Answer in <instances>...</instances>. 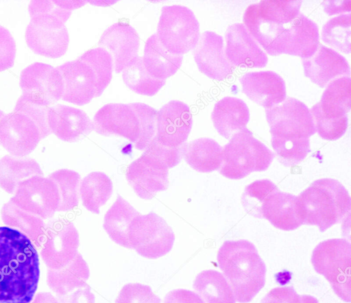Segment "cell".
Returning <instances> with one entry per match:
<instances>
[{
  "instance_id": "60d3db41",
  "label": "cell",
  "mask_w": 351,
  "mask_h": 303,
  "mask_svg": "<svg viewBox=\"0 0 351 303\" xmlns=\"http://www.w3.org/2000/svg\"><path fill=\"white\" fill-rule=\"evenodd\" d=\"M277 191V186L268 179L258 180L250 184L241 197L245 210L253 217L262 219V206L265 200Z\"/></svg>"
},
{
  "instance_id": "8992f818",
  "label": "cell",
  "mask_w": 351,
  "mask_h": 303,
  "mask_svg": "<svg viewBox=\"0 0 351 303\" xmlns=\"http://www.w3.org/2000/svg\"><path fill=\"white\" fill-rule=\"evenodd\" d=\"M222 149L223 162L219 171L232 180L243 178L254 171L267 170L275 156L247 128L232 135Z\"/></svg>"
},
{
  "instance_id": "836d02e7",
  "label": "cell",
  "mask_w": 351,
  "mask_h": 303,
  "mask_svg": "<svg viewBox=\"0 0 351 303\" xmlns=\"http://www.w3.org/2000/svg\"><path fill=\"white\" fill-rule=\"evenodd\" d=\"M193 287L205 303H236L230 284L217 271H201L193 281Z\"/></svg>"
},
{
  "instance_id": "484cf974",
  "label": "cell",
  "mask_w": 351,
  "mask_h": 303,
  "mask_svg": "<svg viewBox=\"0 0 351 303\" xmlns=\"http://www.w3.org/2000/svg\"><path fill=\"white\" fill-rule=\"evenodd\" d=\"M262 217L276 228L291 231L304 224V213L298 196L278 190L265 200Z\"/></svg>"
},
{
  "instance_id": "4fadbf2b",
  "label": "cell",
  "mask_w": 351,
  "mask_h": 303,
  "mask_svg": "<svg viewBox=\"0 0 351 303\" xmlns=\"http://www.w3.org/2000/svg\"><path fill=\"white\" fill-rule=\"evenodd\" d=\"M10 201L20 208L46 219L51 218L57 211L60 196L52 180L43 175H34L19 184Z\"/></svg>"
},
{
  "instance_id": "b9f144b4",
  "label": "cell",
  "mask_w": 351,
  "mask_h": 303,
  "mask_svg": "<svg viewBox=\"0 0 351 303\" xmlns=\"http://www.w3.org/2000/svg\"><path fill=\"white\" fill-rule=\"evenodd\" d=\"M130 104L138 117L141 126L140 138L134 147L144 150L156 136L157 110L143 103Z\"/></svg>"
},
{
  "instance_id": "c3c4849f",
  "label": "cell",
  "mask_w": 351,
  "mask_h": 303,
  "mask_svg": "<svg viewBox=\"0 0 351 303\" xmlns=\"http://www.w3.org/2000/svg\"><path fill=\"white\" fill-rule=\"evenodd\" d=\"M56 298L58 303H95V295L91 292L88 284L67 294L57 295Z\"/></svg>"
},
{
  "instance_id": "52a82bcc",
  "label": "cell",
  "mask_w": 351,
  "mask_h": 303,
  "mask_svg": "<svg viewBox=\"0 0 351 303\" xmlns=\"http://www.w3.org/2000/svg\"><path fill=\"white\" fill-rule=\"evenodd\" d=\"M311 263L315 271L326 278L337 296L350 302V243L344 239L322 241L313 251Z\"/></svg>"
},
{
  "instance_id": "d590c367",
  "label": "cell",
  "mask_w": 351,
  "mask_h": 303,
  "mask_svg": "<svg viewBox=\"0 0 351 303\" xmlns=\"http://www.w3.org/2000/svg\"><path fill=\"white\" fill-rule=\"evenodd\" d=\"M113 186L110 178L104 172L93 171L81 181L80 195L83 206L95 214L104 205L112 193Z\"/></svg>"
},
{
  "instance_id": "7402d4cb",
  "label": "cell",
  "mask_w": 351,
  "mask_h": 303,
  "mask_svg": "<svg viewBox=\"0 0 351 303\" xmlns=\"http://www.w3.org/2000/svg\"><path fill=\"white\" fill-rule=\"evenodd\" d=\"M57 69L64 82V101L83 106L96 97V77L91 67L77 58L66 62Z\"/></svg>"
},
{
  "instance_id": "6da1fadb",
  "label": "cell",
  "mask_w": 351,
  "mask_h": 303,
  "mask_svg": "<svg viewBox=\"0 0 351 303\" xmlns=\"http://www.w3.org/2000/svg\"><path fill=\"white\" fill-rule=\"evenodd\" d=\"M40 277L39 258L21 231L0 227V303H29Z\"/></svg>"
},
{
  "instance_id": "4dcf8cb0",
  "label": "cell",
  "mask_w": 351,
  "mask_h": 303,
  "mask_svg": "<svg viewBox=\"0 0 351 303\" xmlns=\"http://www.w3.org/2000/svg\"><path fill=\"white\" fill-rule=\"evenodd\" d=\"M89 276L88 266L82 254L77 252L75 258L65 267L58 269H48L47 283L57 295H63L86 287Z\"/></svg>"
},
{
  "instance_id": "816d5d0a",
  "label": "cell",
  "mask_w": 351,
  "mask_h": 303,
  "mask_svg": "<svg viewBox=\"0 0 351 303\" xmlns=\"http://www.w3.org/2000/svg\"><path fill=\"white\" fill-rule=\"evenodd\" d=\"M31 303H58V301L51 293L40 292Z\"/></svg>"
},
{
  "instance_id": "bcb514c9",
  "label": "cell",
  "mask_w": 351,
  "mask_h": 303,
  "mask_svg": "<svg viewBox=\"0 0 351 303\" xmlns=\"http://www.w3.org/2000/svg\"><path fill=\"white\" fill-rule=\"evenodd\" d=\"M182 145L176 148H169L162 146L154 137L144 152L153 154L163 160L169 169L180 162L182 158Z\"/></svg>"
},
{
  "instance_id": "277c9868",
  "label": "cell",
  "mask_w": 351,
  "mask_h": 303,
  "mask_svg": "<svg viewBox=\"0 0 351 303\" xmlns=\"http://www.w3.org/2000/svg\"><path fill=\"white\" fill-rule=\"evenodd\" d=\"M298 197L304 213V224L316 226L321 232L341 222L350 211V196L335 179L317 180Z\"/></svg>"
},
{
  "instance_id": "d6986e66",
  "label": "cell",
  "mask_w": 351,
  "mask_h": 303,
  "mask_svg": "<svg viewBox=\"0 0 351 303\" xmlns=\"http://www.w3.org/2000/svg\"><path fill=\"white\" fill-rule=\"evenodd\" d=\"M226 40V56L234 66L262 68L267 64L266 53L243 24L230 25Z\"/></svg>"
},
{
  "instance_id": "8fae6325",
  "label": "cell",
  "mask_w": 351,
  "mask_h": 303,
  "mask_svg": "<svg viewBox=\"0 0 351 303\" xmlns=\"http://www.w3.org/2000/svg\"><path fill=\"white\" fill-rule=\"evenodd\" d=\"M79 245V234L71 221L51 219L45 224L40 256L49 269H58L75 258Z\"/></svg>"
},
{
  "instance_id": "ffe728a7",
  "label": "cell",
  "mask_w": 351,
  "mask_h": 303,
  "mask_svg": "<svg viewBox=\"0 0 351 303\" xmlns=\"http://www.w3.org/2000/svg\"><path fill=\"white\" fill-rule=\"evenodd\" d=\"M193 57L199 70L208 77L223 80L234 71V66L226 56L221 36L204 32L193 49Z\"/></svg>"
},
{
  "instance_id": "f907efd6",
  "label": "cell",
  "mask_w": 351,
  "mask_h": 303,
  "mask_svg": "<svg viewBox=\"0 0 351 303\" xmlns=\"http://www.w3.org/2000/svg\"><path fill=\"white\" fill-rule=\"evenodd\" d=\"M323 3L324 5V10L329 15L342 13V12L346 10V8L350 10V1H326Z\"/></svg>"
},
{
  "instance_id": "8d00e7d4",
  "label": "cell",
  "mask_w": 351,
  "mask_h": 303,
  "mask_svg": "<svg viewBox=\"0 0 351 303\" xmlns=\"http://www.w3.org/2000/svg\"><path fill=\"white\" fill-rule=\"evenodd\" d=\"M123 80L134 92L147 96H153L165 85L166 80L153 77L146 71L143 57L136 56L123 70Z\"/></svg>"
},
{
  "instance_id": "4316f807",
  "label": "cell",
  "mask_w": 351,
  "mask_h": 303,
  "mask_svg": "<svg viewBox=\"0 0 351 303\" xmlns=\"http://www.w3.org/2000/svg\"><path fill=\"white\" fill-rule=\"evenodd\" d=\"M320 101L310 110L312 116L332 121H348L347 113L351 108V80L342 77L326 86Z\"/></svg>"
},
{
  "instance_id": "7c38bea8",
  "label": "cell",
  "mask_w": 351,
  "mask_h": 303,
  "mask_svg": "<svg viewBox=\"0 0 351 303\" xmlns=\"http://www.w3.org/2000/svg\"><path fill=\"white\" fill-rule=\"evenodd\" d=\"M21 97L32 104L49 106L60 100L64 93V82L60 71L51 65L34 62L20 75Z\"/></svg>"
},
{
  "instance_id": "ac0fdd59",
  "label": "cell",
  "mask_w": 351,
  "mask_h": 303,
  "mask_svg": "<svg viewBox=\"0 0 351 303\" xmlns=\"http://www.w3.org/2000/svg\"><path fill=\"white\" fill-rule=\"evenodd\" d=\"M93 130L106 136H119L135 145L141 136L138 117L130 104L111 103L104 105L95 114Z\"/></svg>"
},
{
  "instance_id": "f1b7e54d",
  "label": "cell",
  "mask_w": 351,
  "mask_h": 303,
  "mask_svg": "<svg viewBox=\"0 0 351 303\" xmlns=\"http://www.w3.org/2000/svg\"><path fill=\"white\" fill-rule=\"evenodd\" d=\"M182 154L186 163L199 172L219 170L223 162L221 146L210 138H199L184 143Z\"/></svg>"
},
{
  "instance_id": "5b68a950",
  "label": "cell",
  "mask_w": 351,
  "mask_h": 303,
  "mask_svg": "<svg viewBox=\"0 0 351 303\" xmlns=\"http://www.w3.org/2000/svg\"><path fill=\"white\" fill-rule=\"evenodd\" d=\"M301 1H261L249 5L243 14L245 27L271 55L275 43L300 14Z\"/></svg>"
},
{
  "instance_id": "9c48e42d",
  "label": "cell",
  "mask_w": 351,
  "mask_h": 303,
  "mask_svg": "<svg viewBox=\"0 0 351 303\" xmlns=\"http://www.w3.org/2000/svg\"><path fill=\"white\" fill-rule=\"evenodd\" d=\"M128 239L131 249L141 256L156 259L173 247L175 234L166 221L155 213L136 216L131 222Z\"/></svg>"
},
{
  "instance_id": "30bf717a",
  "label": "cell",
  "mask_w": 351,
  "mask_h": 303,
  "mask_svg": "<svg viewBox=\"0 0 351 303\" xmlns=\"http://www.w3.org/2000/svg\"><path fill=\"white\" fill-rule=\"evenodd\" d=\"M30 17L25 35L27 46L34 53L47 58L62 56L69 43L65 22L47 12L34 13Z\"/></svg>"
},
{
  "instance_id": "7bdbcfd3",
  "label": "cell",
  "mask_w": 351,
  "mask_h": 303,
  "mask_svg": "<svg viewBox=\"0 0 351 303\" xmlns=\"http://www.w3.org/2000/svg\"><path fill=\"white\" fill-rule=\"evenodd\" d=\"M160 302V298L152 292L149 285L138 282L125 284L115 300V303Z\"/></svg>"
},
{
  "instance_id": "f546056e",
  "label": "cell",
  "mask_w": 351,
  "mask_h": 303,
  "mask_svg": "<svg viewBox=\"0 0 351 303\" xmlns=\"http://www.w3.org/2000/svg\"><path fill=\"white\" fill-rule=\"evenodd\" d=\"M182 60V55L168 51L158 40L156 34H152L147 40L143 62L146 71L153 77L166 80L176 73Z\"/></svg>"
},
{
  "instance_id": "e575fe53",
  "label": "cell",
  "mask_w": 351,
  "mask_h": 303,
  "mask_svg": "<svg viewBox=\"0 0 351 303\" xmlns=\"http://www.w3.org/2000/svg\"><path fill=\"white\" fill-rule=\"evenodd\" d=\"M1 218L5 225L19 229L36 247L41 246L45 223L40 217L20 208L9 201L1 208Z\"/></svg>"
},
{
  "instance_id": "2e32d148",
  "label": "cell",
  "mask_w": 351,
  "mask_h": 303,
  "mask_svg": "<svg viewBox=\"0 0 351 303\" xmlns=\"http://www.w3.org/2000/svg\"><path fill=\"white\" fill-rule=\"evenodd\" d=\"M192 125L189 107L181 101L171 100L157 111L155 138L162 146L179 147L186 143Z\"/></svg>"
},
{
  "instance_id": "ee69618b",
  "label": "cell",
  "mask_w": 351,
  "mask_h": 303,
  "mask_svg": "<svg viewBox=\"0 0 351 303\" xmlns=\"http://www.w3.org/2000/svg\"><path fill=\"white\" fill-rule=\"evenodd\" d=\"M49 106H43L25 100L21 96L19 98L14 110H19L29 115L38 125L43 139L51 134L48 123Z\"/></svg>"
},
{
  "instance_id": "83f0119b",
  "label": "cell",
  "mask_w": 351,
  "mask_h": 303,
  "mask_svg": "<svg viewBox=\"0 0 351 303\" xmlns=\"http://www.w3.org/2000/svg\"><path fill=\"white\" fill-rule=\"evenodd\" d=\"M211 119L218 133L229 139L234 134L247 129L250 111L242 99L225 97L215 104Z\"/></svg>"
},
{
  "instance_id": "d4e9b609",
  "label": "cell",
  "mask_w": 351,
  "mask_h": 303,
  "mask_svg": "<svg viewBox=\"0 0 351 303\" xmlns=\"http://www.w3.org/2000/svg\"><path fill=\"white\" fill-rule=\"evenodd\" d=\"M48 123L51 132L66 142H77L93 130V121L82 110L62 104L49 106Z\"/></svg>"
},
{
  "instance_id": "ab89813d",
  "label": "cell",
  "mask_w": 351,
  "mask_h": 303,
  "mask_svg": "<svg viewBox=\"0 0 351 303\" xmlns=\"http://www.w3.org/2000/svg\"><path fill=\"white\" fill-rule=\"evenodd\" d=\"M87 63L96 77V97L100 96L112 77L113 61L110 54L101 47L91 49L77 58Z\"/></svg>"
},
{
  "instance_id": "9a60e30c",
  "label": "cell",
  "mask_w": 351,
  "mask_h": 303,
  "mask_svg": "<svg viewBox=\"0 0 351 303\" xmlns=\"http://www.w3.org/2000/svg\"><path fill=\"white\" fill-rule=\"evenodd\" d=\"M169 167L157 156L143 152L128 167L125 176L136 194L143 199H151L166 191L169 186Z\"/></svg>"
},
{
  "instance_id": "cb8c5ba5",
  "label": "cell",
  "mask_w": 351,
  "mask_h": 303,
  "mask_svg": "<svg viewBox=\"0 0 351 303\" xmlns=\"http://www.w3.org/2000/svg\"><path fill=\"white\" fill-rule=\"evenodd\" d=\"M242 92L265 109L281 104L286 99L284 80L271 71L250 72L240 77Z\"/></svg>"
},
{
  "instance_id": "f35d334b",
  "label": "cell",
  "mask_w": 351,
  "mask_h": 303,
  "mask_svg": "<svg viewBox=\"0 0 351 303\" xmlns=\"http://www.w3.org/2000/svg\"><path fill=\"white\" fill-rule=\"evenodd\" d=\"M350 13L332 18L322 27L323 41L341 52L350 53Z\"/></svg>"
},
{
  "instance_id": "5bb4252c",
  "label": "cell",
  "mask_w": 351,
  "mask_h": 303,
  "mask_svg": "<svg viewBox=\"0 0 351 303\" xmlns=\"http://www.w3.org/2000/svg\"><path fill=\"white\" fill-rule=\"evenodd\" d=\"M42 139L38 125L23 112L14 110L0 121V145L12 156L28 155Z\"/></svg>"
},
{
  "instance_id": "3957f363",
  "label": "cell",
  "mask_w": 351,
  "mask_h": 303,
  "mask_svg": "<svg viewBox=\"0 0 351 303\" xmlns=\"http://www.w3.org/2000/svg\"><path fill=\"white\" fill-rule=\"evenodd\" d=\"M217 259L238 302H250L264 287L266 266L249 241H226Z\"/></svg>"
},
{
  "instance_id": "f5cc1de1",
  "label": "cell",
  "mask_w": 351,
  "mask_h": 303,
  "mask_svg": "<svg viewBox=\"0 0 351 303\" xmlns=\"http://www.w3.org/2000/svg\"><path fill=\"white\" fill-rule=\"evenodd\" d=\"M300 303H319L316 298L310 295H300Z\"/></svg>"
},
{
  "instance_id": "d6a6232c",
  "label": "cell",
  "mask_w": 351,
  "mask_h": 303,
  "mask_svg": "<svg viewBox=\"0 0 351 303\" xmlns=\"http://www.w3.org/2000/svg\"><path fill=\"white\" fill-rule=\"evenodd\" d=\"M34 175L43 173L33 158L6 155L0 159V186L8 193H14L21 182Z\"/></svg>"
},
{
  "instance_id": "7a4b0ae2",
  "label": "cell",
  "mask_w": 351,
  "mask_h": 303,
  "mask_svg": "<svg viewBox=\"0 0 351 303\" xmlns=\"http://www.w3.org/2000/svg\"><path fill=\"white\" fill-rule=\"evenodd\" d=\"M265 114L278 160L286 167L301 162L311 152L309 138L316 132L308 108L287 97L281 104L265 109Z\"/></svg>"
},
{
  "instance_id": "681fc988",
  "label": "cell",
  "mask_w": 351,
  "mask_h": 303,
  "mask_svg": "<svg viewBox=\"0 0 351 303\" xmlns=\"http://www.w3.org/2000/svg\"><path fill=\"white\" fill-rule=\"evenodd\" d=\"M163 303H205L195 292L184 289H178L166 294Z\"/></svg>"
},
{
  "instance_id": "db71d44e",
  "label": "cell",
  "mask_w": 351,
  "mask_h": 303,
  "mask_svg": "<svg viewBox=\"0 0 351 303\" xmlns=\"http://www.w3.org/2000/svg\"><path fill=\"white\" fill-rule=\"evenodd\" d=\"M5 114L2 110H0V121L5 116Z\"/></svg>"
},
{
  "instance_id": "44dd1931",
  "label": "cell",
  "mask_w": 351,
  "mask_h": 303,
  "mask_svg": "<svg viewBox=\"0 0 351 303\" xmlns=\"http://www.w3.org/2000/svg\"><path fill=\"white\" fill-rule=\"evenodd\" d=\"M139 41L134 27L126 23L118 22L104 32L98 45L110 54L114 71L119 73L138 56Z\"/></svg>"
},
{
  "instance_id": "7dc6e473",
  "label": "cell",
  "mask_w": 351,
  "mask_h": 303,
  "mask_svg": "<svg viewBox=\"0 0 351 303\" xmlns=\"http://www.w3.org/2000/svg\"><path fill=\"white\" fill-rule=\"evenodd\" d=\"M261 303H300V295L292 287H276L267 293Z\"/></svg>"
},
{
  "instance_id": "1f68e13d",
  "label": "cell",
  "mask_w": 351,
  "mask_h": 303,
  "mask_svg": "<svg viewBox=\"0 0 351 303\" xmlns=\"http://www.w3.org/2000/svg\"><path fill=\"white\" fill-rule=\"evenodd\" d=\"M139 215L128 202L118 195L114 203L105 214L103 228L114 243L131 249L128 239L129 227L132 221Z\"/></svg>"
},
{
  "instance_id": "603a6c76",
  "label": "cell",
  "mask_w": 351,
  "mask_h": 303,
  "mask_svg": "<svg viewBox=\"0 0 351 303\" xmlns=\"http://www.w3.org/2000/svg\"><path fill=\"white\" fill-rule=\"evenodd\" d=\"M304 75L321 88L342 77H350L347 60L340 53L322 44L315 53L302 59Z\"/></svg>"
},
{
  "instance_id": "ba28073f",
  "label": "cell",
  "mask_w": 351,
  "mask_h": 303,
  "mask_svg": "<svg viewBox=\"0 0 351 303\" xmlns=\"http://www.w3.org/2000/svg\"><path fill=\"white\" fill-rule=\"evenodd\" d=\"M158 40L170 53L183 55L193 49L199 39V25L187 7L164 6L157 27Z\"/></svg>"
},
{
  "instance_id": "74e56055",
  "label": "cell",
  "mask_w": 351,
  "mask_h": 303,
  "mask_svg": "<svg viewBox=\"0 0 351 303\" xmlns=\"http://www.w3.org/2000/svg\"><path fill=\"white\" fill-rule=\"evenodd\" d=\"M56 184L60 202L57 211H69L78 206L80 198V174L73 170L62 169L47 176Z\"/></svg>"
},
{
  "instance_id": "f6af8a7d",
  "label": "cell",
  "mask_w": 351,
  "mask_h": 303,
  "mask_svg": "<svg viewBox=\"0 0 351 303\" xmlns=\"http://www.w3.org/2000/svg\"><path fill=\"white\" fill-rule=\"evenodd\" d=\"M16 43L10 31L0 25V72L13 66Z\"/></svg>"
},
{
  "instance_id": "e0dca14e",
  "label": "cell",
  "mask_w": 351,
  "mask_h": 303,
  "mask_svg": "<svg viewBox=\"0 0 351 303\" xmlns=\"http://www.w3.org/2000/svg\"><path fill=\"white\" fill-rule=\"evenodd\" d=\"M319 44L317 24L300 12L277 39L271 56L285 53L308 58L315 53Z\"/></svg>"
}]
</instances>
